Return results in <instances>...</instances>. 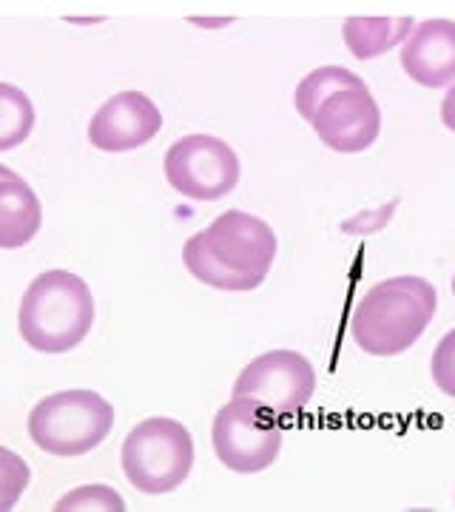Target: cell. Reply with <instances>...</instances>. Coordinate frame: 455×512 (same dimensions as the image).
<instances>
[{
    "label": "cell",
    "mask_w": 455,
    "mask_h": 512,
    "mask_svg": "<svg viewBox=\"0 0 455 512\" xmlns=\"http://www.w3.org/2000/svg\"><path fill=\"white\" fill-rule=\"evenodd\" d=\"M441 123L455 134V86H450L444 100H441Z\"/></svg>",
    "instance_id": "44dd1931"
},
{
    "label": "cell",
    "mask_w": 455,
    "mask_h": 512,
    "mask_svg": "<svg viewBox=\"0 0 455 512\" xmlns=\"http://www.w3.org/2000/svg\"><path fill=\"white\" fill-rule=\"evenodd\" d=\"M316 393V370L296 350H268L242 367L234 382V399H251L279 419L302 413Z\"/></svg>",
    "instance_id": "52a82bcc"
},
{
    "label": "cell",
    "mask_w": 455,
    "mask_h": 512,
    "mask_svg": "<svg viewBox=\"0 0 455 512\" xmlns=\"http://www.w3.org/2000/svg\"><path fill=\"white\" fill-rule=\"evenodd\" d=\"M202 234V242L222 265L265 282L279 251V239L265 220L248 211H225Z\"/></svg>",
    "instance_id": "ba28073f"
},
{
    "label": "cell",
    "mask_w": 455,
    "mask_h": 512,
    "mask_svg": "<svg viewBox=\"0 0 455 512\" xmlns=\"http://www.w3.org/2000/svg\"><path fill=\"white\" fill-rule=\"evenodd\" d=\"M163 171L168 185L197 202H217L239 185V157L214 134H188L165 151Z\"/></svg>",
    "instance_id": "8992f818"
},
{
    "label": "cell",
    "mask_w": 455,
    "mask_h": 512,
    "mask_svg": "<svg viewBox=\"0 0 455 512\" xmlns=\"http://www.w3.org/2000/svg\"><path fill=\"white\" fill-rule=\"evenodd\" d=\"M450 288H453V296H455V274H453V285H450Z\"/></svg>",
    "instance_id": "603a6c76"
},
{
    "label": "cell",
    "mask_w": 455,
    "mask_h": 512,
    "mask_svg": "<svg viewBox=\"0 0 455 512\" xmlns=\"http://www.w3.org/2000/svg\"><path fill=\"white\" fill-rule=\"evenodd\" d=\"M436 311L438 293L427 279L393 276L359 299L350 316V336L370 356H399L424 336Z\"/></svg>",
    "instance_id": "6da1fadb"
},
{
    "label": "cell",
    "mask_w": 455,
    "mask_h": 512,
    "mask_svg": "<svg viewBox=\"0 0 455 512\" xmlns=\"http://www.w3.org/2000/svg\"><path fill=\"white\" fill-rule=\"evenodd\" d=\"M282 441L285 430L279 416L251 399H231L214 416V453L222 467L239 476H254L273 467L282 453Z\"/></svg>",
    "instance_id": "5b68a950"
},
{
    "label": "cell",
    "mask_w": 455,
    "mask_h": 512,
    "mask_svg": "<svg viewBox=\"0 0 455 512\" xmlns=\"http://www.w3.org/2000/svg\"><path fill=\"white\" fill-rule=\"evenodd\" d=\"M396 208H399V200L387 202V205H382V208H373V211H359V214H353L350 220L342 222L339 228H342L345 234H353V237H370V234H379L382 228H387V222L393 220Z\"/></svg>",
    "instance_id": "ffe728a7"
},
{
    "label": "cell",
    "mask_w": 455,
    "mask_h": 512,
    "mask_svg": "<svg viewBox=\"0 0 455 512\" xmlns=\"http://www.w3.org/2000/svg\"><path fill=\"white\" fill-rule=\"evenodd\" d=\"M163 128L157 103L143 92H120L94 111L89 143L106 154H123L148 146Z\"/></svg>",
    "instance_id": "30bf717a"
},
{
    "label": "cell",
    "mask_w": 455,
    "mask_h": 512,
    "mask_svg": "<svg viewBox=\"0 0 455 512\" xmlns=\"http://www.w3.org/2000/svg\"><path fill=\"white\" fill-rule=\"evenodd\" d=\"M55 512H80V510H106V512H126V498L111 490L106 484H86L77 487L63 498H57L52 507Z\"/></svg>",
    "instance_id": "e0dca14e"
},
{
    "label": "cell",
    "mask_w": 455,
    "mask_h": 512,
    "mask_svg": "<svg viewBox=\"0 0 455 512\" xmlns=\"http://www.w3.org/2000/svg\"><path fill=\"white\" fill-rule=\"evenodd\" d=\"M94 325V296L72 271H43L32 279L18 308L23 342L37 353H69L86 342Z\"/></svg>",
    "instance_id": "7a4b0ae2"
},
{
    "label": "cell",
    "mask_w": 455,
    "mask_h": 512,
    "mask_svg": "<svg viewBox=\"0 0 455 512\" xmlns=\"http://www.w3.org/2000/svg\"><path fill=\"white\" fill-rule=\"evenodd\" d=\"M310 126L330 151L362 154L382 134V109L370 89H347L328 97Z\"/></svg>",
    "instance_id": "9c48e42d"
},
{
    "label": "cell",
    "mask_w": 455,
    "mask_h": 512,
    "mask_svg": "<svg viewBox=\"0 0 455 512\" xmlns=\"http://www.w3.org/2000/svg\"><path fill=\"white\" fill-rule=\"evenodd\" d=\"M413 18H347L342 26V40L347 52L356 60H376L390 49L404 46V40L413 35Z\"/></svg>",
    "instance_id": "4fadbf2b"
},
{
    "label": "cell",
    "mask_w": 455,
    "mask_h": 512,
    "mask_svg": "<svg viewBox=\"0 0 455 512\" xmlns=\"http://www.w3.org/2000/svg\"><path fill=\"white\" fill-rule=\"evenodd\" d=\"M182 265L188 268V274L194 276L197 282L208 285V288H217V291L248 293L262 285L254 276L237 274L228 265H222L217 256L205 248L202 234H191V237L185 239V245H182Z\"/></svg>",
    "instance_id": "5bb4252c"
},
{
    "label": "cell",
    "mask_w": 455,
    "mask_h": 512,
    "mask_svg": "<svg viewBox=\"0 0 455 512\" xmlns=\"http://www.w3.org/2000/svg\"><path fill=\"white\" fill-rule=\"evenodd\" d=\"M43 205L35 188L18 177L9 165H0V248L15 251L40 234Z\"/></svg>",
    "instance_id": "7c38bea8"
},
{
    "label": "cell",
    "mask_w": 455,
    "mask_h": 512,
    "mask_svg": "<svg viewBox=\"0 0 455 512\" xmlns=\"http://www.w3.org/2000/svg\"><path fill=\"white\" fill-rule=\"evenodd\" d=\"M430 376H433V384L444 396L455 399V328L447 330L436 345V350H433Z\"/></svg>",
    "instance_id": "ac0fdd59"
},
{
    "label": "cell",
    "mask_w": 455,
    "mask_h": 512,
    "mask_svg": "<svg viewBox=\"0 0 455 512\" xmlns=\"http://www.w3.org/2000/svg\"><path fill=\"white\" fill-rule=\"evenodd\" d=\"M347 89H367V83L356 72L345 69V66H319V69L305 74L302 83L296 86L293 106H296L302 120L313 123L319 106L336 92H347Z\"/></svg>",
    "instance_id": "9a60e30c"
},
{
    "label": "cell",
    "mask_w": 455,
    "mask_h": 512,
    "mask_svg": "<svg viewBox=\"0 0 455 512\" xmlns=\"http://www.w3.org/2000/svg\"><path fill=\"white\" fill-rule=\"evenodd\" d=\"M26 430L49 456H86L111 436L114 407L94 390H60L32 407Z\"/></svg>",
    "instance_id": "3957f363"
},
{
    "label": "cell",
    "mask_w": 455,
    "mask_h": 512,
    "mask_svg": "<svg viewBox=\"0 0 455 512\" xmlns=\"http://www.w3.org/2000/svg\"><path fill=\"white\" fill-rule=\"evenodd\" d=\"M120 464L134 490L146 495L174 493L191 476L194 439L182 421L151 416L128 430Z\"/></svg>",
    "instance_id": "277c9868"
},
{
    "label": "cell",
    "mask_w": 455,
    "mask_h": 512,
    "mask_svg": "<svg viewBox=\"0 0 455 512\" xmlns=\"http://www.w3.org/2000/svg\"><path fill=\"white\" fill-rule=\"evenodd\" d=\"M194 23H200V26H225V23H231V18H219V20H202V18H194Z\"/></svg>",
    "instance_id": "7402d4cb"
},
{
    "label": "cell",
    "mask_w": 455,
    "mask_h": 512,
    "mask_svg": "<svg viewBox=\"0 0 455 512\" xmlns=\"http://www.w3.org/2000/svg\"><path fill=\"white\" fill-rule=\"evenodd\" d=\"M0 461H3V501H0V510H12L18 495L29 484V467L12 450H0Z\"/></svg>",
    "instance_id": "d6986e66"
},
{
    "label": "cell",
    "mask_w": 455,
    "mask_h": 512,
    "mask_svg": "<svg viewBox=\"0 0 455 512\" xmlns=\"http://www.w3.org/2000/svg\"><path fill=\"white\" fill-rule=\"evenodd\" d=\"M32 128H35V106L29 94L12 83H0V151H12L20 143H26Z\"/></svg>",
    "instance_id": "2e32d148"
},
{
    "label": "cell",
    "mask_w": 455,
    "mask_h": 512,
    "mask_svg": "<svg viewBox=\"0 0 455 512\" xmlns=\"http://www.w3.org/2000/svg\"><path fill=\"white\" fill-rule=\"evenodd\" d=\"M399 57L404 74L424 89L455 86V20L433 18L416 23Z\"/></svg>",
    "instance_id": "8fae6325"
}]
</instances>
